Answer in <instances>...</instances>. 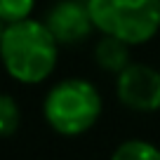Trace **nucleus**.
Here are the masks:
<instances>
[{
  "instance_id": "obj_6",
  "label": "nucleus",
  "mask_w": 160,
  "mask_h": 160,
  "mask_svg": "<svg viewBox=\"0 0 160 160\" xmlns=\"http://www.w3.org/2000/svg\"><path fill=\"white\" fill-rule=\"evenodd\" d=\"M92 54H94V64L104 73L118 75L132 61V45L125 42V40H120V38H115V35L101 33V38L97 40Z\"/></svg>"
},
{
  "instance_id": "obj_2",
  "label": "nucleus",
  "mask_w": 160,
  "mask_h": 160,
  "mask_svg": "<svg viewBox=\"0 0 160 160\" xmlns=\"http://www.w3.org/2000/svg\"><path fill=\"white\" fill-rule=\"evenodd\" d=\"M104 113V97L87 78H64L47 90L42 118L61 137L90 132Z\"/></svg>"
},
{
  "instance_id": "obj_8",
  "label": "nucleus",
  "mask_w": 160,
  "mask_h": 160,
  "mask_svg": "<svg viewBox=\"0 0 160 160\" xmlns=\"http://www.w3.org/2000/svg\"><path fill=\"white\" fill-rule=\"evenodd\" d=\"M21 122V111L14 97L0 94V137H10Z\"/></svg>"
},
{
  "instance_id": "obj_9",
  "label": "nucleus",
  "mask_w": 160,
  "mask_h": 160,
  "mask_svg": "<svg viewBox=\"0 0 160 160\" xmlns=\"http://www.w3.org/2000/svg\"><path fill=\"white\" fill-rule=\"evenodd\" d=\"M33 7L35 0H0V19L5 24L26 19V17H31Z\"/></svg>"
},
{
  "instance_id": "obj_7",
  "label": "nucleus",
  "mask_w": 160,
  "mask_h": 160,
  "mask_svg": "<svg viewBox=\"0 0 160 160\" xmlns=\"http://www.w3.org/2000/svg\"><path fill=\"white\" fill-rule=\"evenodd\" d=\"M113 160H160V148L146 139H125L111 153Z\"/></svg>"
},
{
  "instance_id": "obj_10",
  "label": "nucleus",
  "mask_w": 160,
  "mask_h": 160,
  "mask_svg": "<svg viewBox=\"0 0 160 160\" xmlns=\"http://www.w3.org/2000/svg\"><path fill=\"white\" fill-rule=\"evenodd\" d=\"M5 26H7V24H5L2 19H0V38H2V31H5Z\"/></svg>"
},
{
  "instance_id": "obj_1",
  "label": "nucleus",
  "mask_w": 160,
  "mask_h": 160,
  "mask_svg": "<svg viewBox=\"0 0 160 160\" xmlns=\"http://www.w3.org/2000/svg\"><path fill=\"white\" fill-rule=\"evenodd\" d=\"M0 61L12 80L21 85H40L57 68L59 42L45 21L26 17L5 26L0 38Z\"/></svg>"
},
{
  "instance_id": "obj_5",
  "label": "nucleus",
  "mask_w": 160,
  "mask_h": 160,
  "mask_svg": "<svg viewBox=\"0 0 160 160\" xmlns=\"http://www.w3.org/2000/svg\"><path fill=\"white\" fill-rule=\"evenodd\" d=\"M45 26L59 45H80L94 33V21H92L87 0H59L47 10Z\"/></svg>"
},
{
  "instance_id": "obj_4",
  "label": "nucleus",
  "mask_w": 160,
  "mask_h": 160,
  "mask_svg": "<svg viewBox=\"0 0 160 160\" xmlns=\"http://www.w3.org/2000/svg\"><path fill=\"white\" fill-rule=\"evenodd\" d=\"M115 97L134 113L160 111V68L144 61H130L115 75Z\"/></svg>"
},
{
  "instance_id": "obj_3",
  "label": "nucleus",
  "mask_w": 160,
  "mask_h": 160,
  "mask_svg": "<svg viewBox=\"0 0 160 160\" xmlns=\"http://www.w3.org/2000/svg\"><path fill=\"white\" fill-rule=\"evenodd\" d=\"M94 28L132 47L153 40L160 31V0H87Z\"/></svg>"
}]
</instances>
